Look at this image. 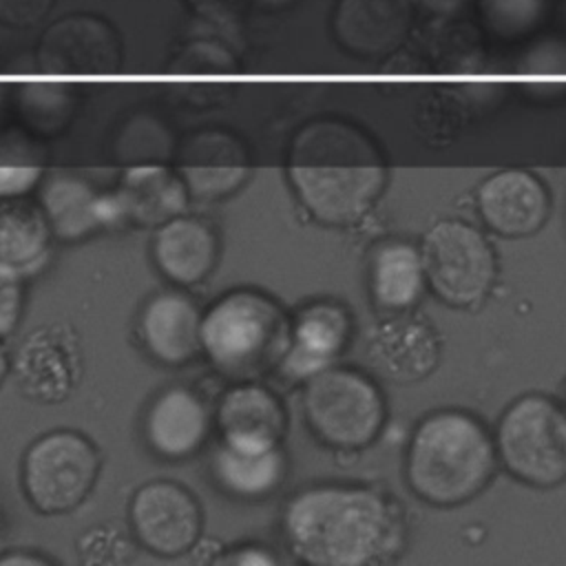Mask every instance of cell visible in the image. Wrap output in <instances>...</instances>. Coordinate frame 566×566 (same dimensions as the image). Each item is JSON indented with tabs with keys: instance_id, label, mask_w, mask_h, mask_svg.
<instances>
[{
	"instance_id": "cell-27",
	"label": "cell",
	"mask_w": 566,
	"mask_h": 566,
	"mask_svg": "<svg viewBox=\"0 0 566 566\" xmlns=\"http://www.w3.org/2000/svg\"><path fill=\"white\" fill-rule=\"evenodd\" d=\"M0 564H29V566H35V564H46V559H42V557H38V555L13 553V555L0 557Z\"/></svg>"
},
{
	"instance_id": "cell-20",
	"label": "cell",
	"mask_w": 566,
	"mask_h": 566,
	"mask_svg": "<svg viewBox=\"0 0 566 566\" xmlns=\"http://www.w3.org/2000/svg\"><path fill=\"white\" fill-rule=\"evenodd\" d=\"M186 184L159 166H142L126 172L115 192L122 219L166 223L186 208Z\"/></svg>"
},
{
	"instance_id": "cell-23",
	"label": "cell",
	"mask_w": 566,
	"mask_h": 566,
	"mask_svg": "<svg viewBox=\"0 0 566 566\" xmlns=\"http://www.w3.org/2000/svg\"><path fill=\"white\" fill-rule=\"evenodd\" d=\"M214 475L232 493L256 497L270 493L283 473V458L276 449L239 451L223 444L214 455Z\"/></svg>"
},
{
	"instance_id": "cell-24",
	"label": "cell",
	"mask_w": 566,
	"mask_h": 566,
	"mask_svg": "<svg viewBox=\"0 0 566 566\" xmlns=\"http://www.w3.org/2000/svg\"><path fill=\"white\" fill-rule=\"evenodd\" d=\"M22 287L20 272L0 261V336L9 334L20 316Z\"/></svg>"
},
{
	"instance_id": "cell-1",
	"label": "cell",
	"mask_w": 566,
	"mask_h": 566,
	"mask_svg": "<svg viewBox=\"0 0 566 566\" xmlns=\"http://www.w3.org/2000/svg\"><path fill=\"white\" fill-rule=\"evenodd\" d=\"M285 535L307 564L363 566L394 548L398 522L374 491L318 486L290 502Z\"/></svg>"
},
{
	"instance_id": "cell-10",
	"label": "cell",
	"mask_w": 566,
	"mask_h": 566,
	"mask_svg": "<svg viewBox=\"0 0 566 566\" xmlns=\"http://www.w3.org/2000/svg\"><path fill=\"white\" fill-rule=\"evenodd\" d=\"M369 365L387 380L411 382L438 360L436 334L418 318L396 316L376 325L365 345Z\"/></svg>"
},
{
	"instance_id": "cell-12",
	"label": "cell",
	"mask_w": 566,
	"mask_h": 566,
	"mask_svg": "<svg viewBox=\"0 0 566 566\" xmlns=\"http://www.w3.org/2000/svg\"><path fill=\"white\" fill-rule=\"evenodd\" d=\"M73 338L57 329H38L27 336L15 356V374L24 391L38 400H62L77 378Z\"/></svg>"
},
{
	"instance_id": "cell-21",
	"label": "cell",
	"mask_w": 566,
	"mask_h": 566,
	"mask_svg": "<svg viewBox=\"0 0 566 566\" xmlns=\"http://www.w3.org/2000/svg\"><path fill=\"white\" fill-rule=\"evenodd\" d=\"M51 226L44 210L13 197L0 201V261L22 270L42 263L49 245Z\"/></svg>"
},
{
	"instance_id": "cell-17",
	"label": "cell",
	"mask_w": 566,
	"mask_h": 566,
	"mask_svg": "<svg viewBox=\"0 0 566 566\" xmlns=\"http://www.w3.org/2000/svg\"><path fill=\"white\" fill-rule=\"evenodd\" d=\"M208 431L203 402L186 387H170L146 413V438L164 458H186L199 449Z\"/></svg>"
},
{
	"instance_id": "cell-3",
	"label": "cell",
	"mask_w": 566,
	"mask_h": 566,
	"mask_svg": "<svg viewBox=\"0 0 566 566\" xmlns=\"http://www.w3.org/2000/svg\"><path fill=\"white\" fill-rule=\"evenodd\" d=\"M493 469V447L484 429L460 411H438L416 429L407 478L427 502L449 506L475 495Z\"/></svg>"
},
{
	"instance_id": "cell-7",
	"label": "cell",
	"mask_w": 566,
	"mask_h": 566,
	"mask_svg": "<svg viewBox=\"0 0 566 566\" xmlns=\"http://www.w3.org/2000/svg\"><path fill=\"white\" fill-rule=\"evenodd\" d=\"M97 467V453L84 436L73 431L46 433L24 455L27 495L42 513L71 511L88 495Z\"/></svg>"
},
{
	"instance_id": "cell-22",
	"label": "cell",
	"mask_w": 566,
	"mask_h": 566,
	"mask_svg": "<svg viewBox=\"0 0 566 566\" xmlns=\"http://www.w3.org/2000/svg\"><path fill=\"white\" fill-rule=\"evenodd\" d=\"M424 268L420 252L409 243H385L371 261V292L387 310L409 307L422 292Z\"/></svg>"
},
{
	"instance_id": "cell-29",
	"label": "cell",
	"mask_w": 566,
	"mask_h": 566,
	"mask_svg": "<svg viewBox=\"0 0 566 566\" xmlns=\"http://www.w3.org/2000/svg\"><path fill=\"white\" fill-rule=\"evenodd\" d=\"M7 2H9V0H0V9H2Z\"/></svg>"
},
{
	"instance_id": "cell-13",
	"label": "cell",
	"mask_w": 566,
	"mask_h": 566,
	"mask_svg": "<svg viewBox=\"0 0 566 566\" xmlns=\"http://www.w3.org/2000/svg\"><path fill=\"white\" fill-rule=\"evenodd\" d=\"M42 210L62 239H80L99 226L122 221V210L115 192L97 195L77 177H51L42 188Z\"/></svg>"
},
{
	"instance_id": "cell-6",
	"label": "cell",
	"mask_w": 566,
	"mask_h": 566,
	"mask_svg": "<svg viewBox=\"0 0 566 566\" xmlns=\"http://www.w3.org/2000/svg\"><path fill=\"white\" fill-rule=\"evenodd\" d=\"M305 413L312 429L329 444L363 447L380 429L382 400L376 387L347 369H321L310 376Z\"/></svg>"
},
{
	"instance_id": "cell-2",
	"label": "cell",
	"mask_w": 566,
	"mask_h": 566,
	"mask_svg": "<svg viewBox=\"0 0 566 566\" xmlns=\"http://www.w3.org/2000/svg\"><path fill=\"white\" fill-rule=\"evenodd\" d=\"M290 179L316 219L345 226L374 203L382 186V164L354 126L314 122L292 144Z\"/></svg>"
},
{
	"instance_id": "cell-15",
	"label": "cell",
	"mask_w": 566,
	"mask_h": 566,
	"mask_svg": "<svg viewBox=\"0 0 566 566\" xmlns=\"http://www.w3.org/2000/svg\"><path fill=\"white\" fill-rule=\"evenodd\" d=\"M345 340L347 314L334 303H314L298 314L281 369L292 378H310L327 367Z\"/></svg>"
},
{
	"instance_id": "cell-19",
	"label": "cell",
	"mask_w": 566,
	"mask_h": 566,
	"mask_svg": "<svg viewBox=\"0 0 566 566\" xmlns=\"http://www.w3.org/2000/svg\"><path fill=\"white\" fill-rule=\"evenodd\" d=\"M153 254L159 270L175 283L192 285L208 276L217 256L212 230L188 217H172L155 234Z\"/></svg>"
},
{
	"instance_id": "cell-25",
	"label": "cell",
	"mask_w": 566,
	"mask_h": 566,
	"mask_svg": "<svg viewBox=\"0 0 566 566\" xmlns=\"http://www.w3.org/2000/svg\"><path fill=\"white\" fill-rule=\"evenodd\" d=\"M40 170L33 166H0V199L18 197L35 186Z\"/></svg>"
},
{
	"instance_id": "cell-4",
	"label": "cell",
	"mask_w": 566,
	"mask_h": 566,
	"mask_svg": "<svg viewBox=\"0 0 566 566\" xmlns=\"http://www.w3.org/2000/svg\"><path fill=\"white\" fill-rule=\"evenodd\" d=\"M290 323L274 301L256 292H230L201 318V347L232 378H252L281 365L290 347Z\"/></svg>"
},
{
	"instance_id": "cell-26",
	"label": "cell",
	"mask_w": 566,
	"mask_h": 566,
	"mask_svg": "<svg viewBox=\"0 0 566 566\" xmlns=\"http://www.w3.org/2000/svg\"><path fill=\"white\" fill-rule=\"evenodd\" d=\"M223 562H228V564H241V566H268V564H272L274 559H272L265 551H261V548L245 546V548H241V551L228 555Z\"/></svg>"
},
{
	"instance_id": "cell-16",
	"label": "cell",
	"mask_w": 566,
	"mask_h": 566,
	"mask_svg": "<svg viewBox=\"0 0 566 566\" xmlns=\"http://www.w3.org/2000/svg\"><path fill=\"white\" fill-rule=\"evenodd\" d=\"M139 329L148 352L170 365L192 358L201 347V316L192 301L177 292L153 296L142 312Z\"/></svg>"
},
{
	"instance_id": "cell-5",
	"label": "cell",
	"mask_w": 566,
	"mask_h": 566,
	"mask_svg": "<svg viewBox=\"0 0 566 566\" xmlns=\"http://www.w3.org/2000/svg\"><path fill=\"white\" fill-rule=\"evenodd\" d=\"M504 464L520 480L553 486L566 478V416L542 396L509 407L497 429Z\"/></svg>"
},
{
	"instance_id": "cell-14",
	"label": "cell",
	"mask_w": 566,
	"mask_h": 566,
	"mask_svg": "<svg viewBox=\"0 0 566 566\" xmlns=\"http://www.w3.org/2000/svg\"><path fill=\"white\" fill-rule=\"evenodd\" d=\"M219 429L223 444L239 451L276 449L283 431L279 400L256 385L230 389L219 405Z\"/></svg>"
},
{
	"instance_id": "cell-9",
	"label": "cell",
	"mask_w": 566,
	"mask_h": 566,
	"mask_svg": "<svg viewBox=\"0 0 566 566\" xmlns=\"http://www.w3.org/2000/svg\"><path fill=\"white\" fill-rule=\"evenodd\" d=\"M130 522L139 542L159 555L188 551L201 526L197 502L172 482L144 484L133 497Z\"/></svg>"
},
{
	"instance_id": "cell-18",
	"label": "cell",
	"mask_w": 566,
	"mask_h": 566,
	"mask_svg": "<svg viewBox=\"0 0 566 566\" xmlns=\"http://www.w3.org/2000/svg\"><path fill=\"white\" fill-rule=\"evenodd\" d=\"M181 181L201 199L230 195L248 175L243 148L228 135L206 133L188 144L181 157Z\"/></svg>"
},
{
	"instance_id": "cell-28",
	"label": "cell",
	"mask_w": 566,
	"mask_h": 566,
	"mask_svg": "<svg viewBox=\"0 0 566 566\" xmlns=\"http://www.w3.org/2000/svg\"><path fill=\"white\" fill-rule=\"evenodd\" d=\"M4 374H7V354H4V347L0 343V382H2Z\"/></svg>"
},
{
	"instance_id": "cell-8",
	"label": "cell",
	"mask_w": 566,
	"mask_h": 566,
	"mask_svg": "<svg viewBox=\"0 0 566 566\" xmlns=\"http://www.w3.org/2000/svg\"><path fill=\"white\" fill-rule=\"evenodd\" d=\"M424 279L449 305H473L491 287L495 263L486 239L469 223H436L420 250Z\"/></svg>"
},
{
	"instance_id": "cell-11",
	"label": "cell",
	"mask_w": 566,
	"mask_h": 566,
	"mask_svg": "<svg viewBox=\"0 0 566 566\" xmlns=\"http://www.w3.org/2000/svg\"><path fill=\"white\" fill-rule=\"evenodd\" d=\"M484 221L504 237L535 232L546 212L548 197L544 186L524 170H504L486 179L478 192Z\"/></svg>"
}]
</instances>
